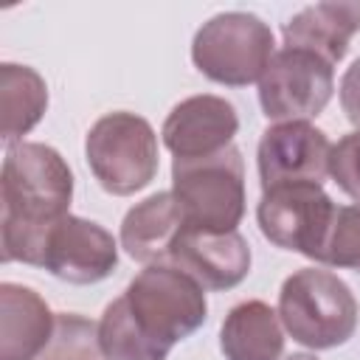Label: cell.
<instances>
[{
    "label": "cell",
    "instance_id": "6da1fadb",
    "mask_svg": "<svg viewBox=\"0 0 360 360\" xmlns=\"http://www.w3.org/2000/svg\"><path fill=\"white\" fill-rule=\"evenodd\" d=\"M73 172L48 143L20 141L6 149L0 180L3 262L42 267L48 231L70 214Z\"/></svg>",
    "mask_w": 360,
    "mask_h": 360
},
{
    "label": "cell",
    "instance_id": "7a4b0ae2",
    "mask_svg": "<svg viewBox=\"0 0 360 360\" xmlns=\"http://www.w3.org/2000/svg\"><path fill=\"white\" fill-rule=\"evenodd\" d=\"M276 312L284 332L312 352L349 343L360 321L352 287L323 267H301L290 273L278 290Z\"/></svg>",
    "mask_w": 360,
    "mask_h": 360
},
{
    "label": "cell",
    "instance_id": "3957f363",
    "mask_svg": "<svg viewBox=\"0 0 360 360\" xmlns=\"http://www.w3.org/2000/svg\"><path fill=\"white\" fill-rule=\"evenodd\" d=\"M172 194L191 228L228 233L245 217V160L231 143L205 158H174Z\"/></svg>",
    "mask_w": 360,
    "mask_h": 360
},
{
    "label": "cell",
    "instance_id": "277c9868",
    "mask_svg": "<svg viewBox=\"0 0 360 360\" xmlns=\"http://www.w3.org/2000/svg\"><path fill=\"white\" fill-rule=\"evenodd\" d=\"M84 160L107 194L129 197L158 174V135L152 124L135 112H107L87 129Z\"/></svg>",
    "mask_w": 360,
    "mask_h": 360
},
{
    "label": "cell",
    "instance_id": "5b68a950",
    "mask_svg": "<svg viewBox=\"0 0 360 360\" xmlns=\"http://www.w3.org/2000/svg\"><path fill=\"white\" fill-rule=\"evenodd\" d=\"M276 53L270 25L248 11H222L202 22L191 39L194 68L225 87H245L262 79Z\"/></svg>",
    "mask_w": 360,
    "mask_h": 360
},
{
    "label": "cell",
    "instance_id": "8992f818",
    "mask_svg": "<svg viewBox=\"0 0 360 360\" xmlns=\"http://www.w3.org/2000/svg\"><path fill=\"white\" fill-rule=\"evenodd\" d=\"M124 298L141 329L166 349L191 338L208 318L205 290L172 264L143 267L124 290Z\"/></svg>",
    "mask_w": 360,
    "mask_h": 360
},
{
    "label": "cell",
    "instance_id": "52a82bcc",
    "mask_svg": "<svg viewBox=\"0 0 360 360\" xmlns=\"http://www.w3.org/2000/svg\"><path fill=\"white\" fill-rule=\"evenodd\" d=\"M335 93V68L301 48H281L259 79L262 112L276 121H309L321 115Z\"/></svg>",
    "mask_w": 360,
    "mask_h": 360
},
{
    "label": "cell",
    "instance_id": "ba28073f",
    "mask_svg": "<svg viewBox=\"0 0 360 360\" xmlns=\"http://www.w3.org/2000/svg\"><path fill=\"white\" fill-rule=\"evenodd\" d=\"M335 208L338 202H332L323 186H284L262 191L256 222L270 245L321 262Z\"/></svg>",
    "mask_w": 360,
    "mask_h": 360
},
{
    "label": "cell",
    "instance_id": "9c48e42d",
    "mask_svg": "<svg viewBox=\"0 0 360 360\" xmlns=\"http://www.w3.org/2000/svg\"><path fill=\"white\" fill-rule=\"evenodd\" d=\"M332 141L309 121L273 124L262 132L256 149L262 191L284 186H323L329 177Z\"/></svg>",
    "mask_w": 360,
    "mask_h": 360
},
{
    "label": "cell",
    "instance_id": "30bf717a",
    "mask_svg": "<svg viewBox=\"0 0 360 360\" xmlns=\"http://www.w3.org/2000/svg\"><path fill=\"white\" fill-rule=\"evenodd\" d=\"M118 267V242L112 233L84 217H62L45 239L42 270L68 284H98Z\"/></svg>",
    "mask_w": 360,
    "mask_h": 360
},
{
    "label": "cell",
    "instance_id": "8fae6325",
    "mask_svg": "<svg viewBox=\"0 0 360 360\" xmlns=\"http://www.w3.org/2000/svg\"><path fill=\"white\" fill-rule=\"evenodd\" d=\"M250 259V245L239 231L214 233L186 225L172 248L169 264L191 276L202 290L225 292L248 278Z\"/></svg>",
    "mask_w": 360,
    "mask_h": 360
},
{
    "label": "cell",
    "instance_id": "7c38bea8",
    "mask_svg": "<svg viewBox=\"0 0 360 360\" xmlns=\"http://www.w3.org/2000/svg\"><path fill=\"white\" fill-rule=\"evenodd\" d=\"M239 132L236 107L211 93L188 96L163 121V146L174 158H205L228 149Z\"/></svg>",
    "mask_w": 360,
    "mask_h": 360
},
{
    "label": "cell",
    "instance_id": "4fadbf2b",
    "mask_svg": "<svg viewBox=\"0 0 360 360\" xmlns=\"http://www.w3.org/2000/svg\"><path fill=\"white\" fill-rule=\"evenodd\" d=\"M56 315L45 298L22 284H0V360H37L51 343Z\"/></svg>",
    "mask_w": 360,
    "mask_h": 360
},
{
    "label": "cell",
    "instance_id": "5bb4252c",
    "mask_svg": "<svg viewBox=\"0 0 360 360\" xmlns=\"http://www.w3.org/2000/svg\"><path fill=\"white\" fill-rule=\"evenodd\" d=\"M186 225L188 219L177 197L172 191H158L127 211L121 222V248L143 267L169 264L172 248Z\"/></svg>",
    "mask_w": 360,
    "mask_h": 360
},
{
    "label": "cell",
    "instance_id": "9a60e30c",
    "mask_svg": "<svg viewBox=\"0 0 360 360\" xmlns=\"http://www.w3.org/2000/svg\"><path fill=\"white\" fill-rule=\"evenodd\" d=\"M360 31V3H315L281 25L284 48H301L332 68L346 56L352 37Z\"/></svg>",
    "mask_w": 360,
    "mask_h": 360
},
{
    "label": "cell",
    "instance_id": "2e32d148",
    "mask_svg": "<svg viewBox=\"0 0 360 360\" xmlns=\"http://www.w3.org/2000/svg\"><path fill=\"white\" fill-rule=\"evenodd\" d=\"M219 349L225 360H281L284 326L278 312L259 298L231 307L219 326Z\"/></svg>",
    "mask_w": 360,
    "mask_h": 360
},
{
    "label": "cell",
    "instance_id": "e0dca14e",
    "mask_svg": "<svg viewBox=\"0 0 360 360\" xmlns=\"http://www.w3.org/2000/svg\"><path fill=\"white\" fill-rule=\"evenodd\" d=\"M48 110V84L45 79L17 62L0 65V138L14 146L28 135Z\"/></svg>",
    "mask_w": 360,
    "mask_h": 360
},
{
    "label": "cell",
    "instance_id": "ac0fdd59",
    "mask_svg": "<svg viewBox=\"0 0 360 360\" xmlns=\"http://www.w3.org/2000/svg\"><path fill=\"white\" fill-rule=\"evenodd\" d=\"M98 346L104 360H166L172 352L141 329L124 295L107 304L98 321Z\"/></svg>",
    "mask_w": 360,
    "mask_h": 360
},
{
    "label": "cell",
    "instance_id": "d6986e66",
    "mask_svg": "<svg viewBox=\"0 0 360 360\" xmlns=\"http://www.w3.org/2000/svg\"><path fill=\"white\" fill-rule=\"evenodd\" d=\"M37 360H104L98 346V323L76 312L56 315L53 338Z\"/></svg>",
    "mask_w": 360,
    "mask_h": 360
},
{
    "label": "cell",
    "instance_id": "ffe728a7",
    "mask_svg": "<svg viewBox=\"0 0 360 360\" xmlns=\"http://www.w3.org/2000/svg\"><path fill=\"white\" fill-rule=\"evenodd\" d=\"M318 264L360 273V202L335 208V219Z\"/></svg>",
    "mask_w": 360,
    "mask_h": 360
},
{
    "label": "cell",
    "instance_id": "44dd1931",
    "mask_svg": "<svg viewBox=\"0 0 360 360\" xmlns=\"http://www.w3.org/2000/svg\"><path fill=\"white\" fill-rule=\"evenodd\" d=\"M329 177L340 186L343 194H349L354 202H360V129L343 135L332 146Z\"/></svg>",
    "mask_w": 360,
    "mask_h": 360
},
{
    "label": "cell",
    "instance_id": "7402d4cb",
    "mask_svg": "<svg viewBox=\"0 0 360 360\" xmlns=\"http://www.w3.org/2000/svg\"><path fill=\"white\" fill-rule=\"evenodd\" d=\"M338 98H340V107H343L349 124H354L360 129V56L346 68L340 87H338Z\"/></svg>",
    "mask_w": 360,
    "mask_h": 360
},
{
    "label": "cell",
    "instance_id": "603a6c76",
    "mask_svg": "<svg viewBox=\"0 0 360 360\" xmlns=\"http://www.w3.org/2000/svg\"><path fill=\"white\" fill-rule=\"evenodd\" d=\"M284 360H318L315 354H307V352H298V354H290V357H284Z\"/></svg>",
    "mask_w": 360,
    "mask_h": 360
}]
</instances>
